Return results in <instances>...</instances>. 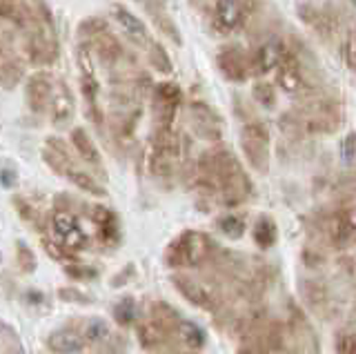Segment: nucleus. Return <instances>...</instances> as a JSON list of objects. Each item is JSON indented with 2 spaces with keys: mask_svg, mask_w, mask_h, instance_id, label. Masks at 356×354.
Masks as SVG:
<instances>
[{
  "mask_svg": "<svg viewBox=\"0 0 356 354\" xmlns=\"http://www.w3.org/2000/svg\"><path fill=\"white\" fill-rule=\"evenodd\" d=\"M0 183H3L5 187H14L16 185V174L14 170H0Z\"/></svg>",
  "mask_w": 356,
  "mask_h": 354,
  "instance_id": "34",
  "label": "nucleus"
},
{
  "mask_svg": "<svg viewBox=\"0 0 356 354\" xmlns=\"http://www.w3.org/2000/svg\"><path fill=\"white\" fill-rule=\"evenodd\" d=\"M49 230H51V239L58 243L63 250L70 252L72 257H76V252L87 248L85 230L81 227L78 218L70 212V209L56 207L49 216Z\"/></svg>",
  "mask_w": 356,
  "mask_h": 354,
  "instance_id": "2",
  "label": "nucleus"
},
{
  "mask_svg": "<svg viewBox=\"0 0 356 354\" xmlns=\"http://www.w3.org/2000/svg\"><path fill=\"white\" fill-rule=\"evenodd\" d=\"M218 65L227 79H232V81L245 79V70H243L245 65H243V58L238 51H222L218 56Z\"/></svg>",
  "mask_w": 356,
  "mask_h": 354,
  "instance_id": "18",
  "label": "nucleus"
},
{
  "mask_svg": "<svg viewBox=\"0 0 356 354\" xmlns=\"http://www.w3.org/2000/svg\"><path fill=\"white\" fill-rule=\"evenodd\" d=\"M92 220L96 225V234L98 241L105 243V246H116L120 239V225H118V216L111 212L105 205H94L92 207Z\"/></svg>",
  "mask_w": 356,
  "mask_h": 354,
  "instance_id": "8",
  "label": "nucleus"
},
{
  "mask_svg": "<svg viewBox=\"0 0 356 354\" xmlns=\"http://www.w3.org/2000/svg\"><path fill=\"white\" fill-rule=\"evenodd\" d=\"M54 79L49 72H36L27 79L25 85V96H27V105L33 114H42L44 109L49 107L51 96H54Z\"/></svg>",
  "mask_w": 356,
  "mask_h": 354,
  "instance_id": "4",
  "label": "nucleus"
},
{
  "mask_svg": "<svg viewBox=\"0 0 356 354\" xmlns=\"http://www.w3.org/2000/svg\"><path fill=\"white\" fill-rule=\"evenodd\" d=\"M114 321L120 328H127L136 321V301L131 296H122L114 305Z\"/></svg>",
  "mask_w": 356,
  "mask_h": 354,
  "instance_id": "21",
  "label": "nucleus"
},
{
  "mask_svg": "<svg viewBox=\"0 0 356 354\" xmlns=\"http://www.w3.org/2000/svg\"><path fill=\"white\" fill-rule=\"evenodd\" d=\"M241 20V5L236 3H218L214 5V14H211V23L218 31L227 34L229 29H234Z\"/></svg>",
  "mask_w": 356,
  "mask_h": 354,
  "instance_id": "13",
  "label": "nucleus"
},
{
  "mask_svg": "<svg viewBox=\"0 0 356 354\" xmlns=\"http://www.w3.org/2000/svg\"><path fill=\"white\" fill-rule=\"evenodd\" d=\"M42 161L47 163L56 174H60V176H65L67 172L76 168V161L72 156L70 147H67L65 143L60 138H56V136H49L47 140H44Z\"/></svg>",
  "mask_w": 356,
  "mask_h": 354,
  "instance_id": "7",
  "label": "nucleus"
},
{
  "mask_svg": "<svg viewBox=\"0 0 356 354\" xmlns=\"http://www.w3.org/2000/svg\"><path fill=\"white\" fill-rule=\"evenodd\" d=\"M111 14H114L116 18V23L125 29V34L134 40V42H138V45H147L149 42V36H147V27L143 25V20L134 16L129 9L125 7H120L116 5L114 9H111Z\"/></svg>",
  "mask_w": 356,
  "mask_h": 354,
  "instance_id": "10",
  "label": "nucleus"
},
{
  "mask_svg": "<svg viewBox=\"0 0 356 354\" xmlns=\"http://www.w3.org/2000/svg\"><path fill=\"white\" fill-rule=\"evenodd\" d=\"M47 346L56 354H81L87 343L78 330L63 328V330L51 332L49 339H47Z\"/></svg>",
  "mask_w": 356,
  "mask_h": 354,
  "instance_id": "9",
  "label": "nucleus"
},
{
  "mask_svg": "<svg viewBox=\"0 0 356 354\" xmlns=\"http://www.w3.org/2000/svg\"><path fill=\"white\" fill-rule=\"evenodd\" d=\"M58 298H60V301H65V303H78V305H89V303H92L89 294L76 290V287H60Z\"/></svg>",
  "mask_w": 356,
  "mask_h": 354,
  "instance_id": "29",
  "label": "nucleus"
},
{
  "mask_svg": "<svg viewBox=\"0 0 356 354\" xmlns=\"http://www.w3.org/2000/svg\"><path fill=\"white\" fill-rule=\"evenodd\" d=\"M103 31H109V27H107V23L103 18H87V20H83L81 23V27H78V36L83 38V42L87 45V42H92L96 36H100Z\"/></svg>",
  "mask_w": 356,
  "mask_h": 354,
  "instance_id": "23",
  "label": "nucleus"
},
{
  "mask_svg": "<svg viewBox=\"0 0 356 354\" xmlns=\"http://www.w3.org/2000/svg\"><path fill=\"white\" fill-rule=\"evenodd\" d=\"M14 203H16V207H18V214H20L22 218H25V220H33V218L38 216V209H36V207H31L27 201H22L20 196L14 198Z\"/></svg>",
  "mask_w": 356,
  "mask_h": 354,
  "instance_id": "32",
  "label": "nucleus"
},
{
  "mask_svg": "<svg viewBox=\"0 0 356 354\" xmlns=\"http://www.w3.org/2000/svg\"><path fill=\"white\" fill-rule=\"evenodd\" d=\"M145 9H147V12L152 14L154 23L163 29V34H167L170 38H174L176 42L181 40V38H178V34H176V27H174V23H172L170 18H167V12H165V7H163L161 3H145Z\"/></svg>",
  "mask_w": 356,
  "mask_h": 354,
  "instance_id": "20",
  "label": "nucleus"
},
{
  "mask_svg": "<svg viewBox=\"0 0 356 354\" xmlns=\"http://www.w3.org/2000/svg\"><path fill=\"white\" fill-rule=\"evenodd\" d=\"M65 274L72 276V279H76V281H89V279H94L98 272L94 268H89V265H83V263H67Z\"/></svg>",
  "mask_w": 356,
  "mask_h": 354,
  "instance_id": "28",
  "label": "nucleus"
},
{
  "mask_svg": "<svg viewBox=\"0 0 356 354\" xmlns=\"http://www.w3.org/2000/svg\"><path fill=\"white\" fill-rule=\"evenodd\" d=\"M149 63H152V67H156L163 74L172 72V61H170V56H167L165 49L159 45V42H152V45H149Z\"/></svg>",
  "mask_w": 356,
  "mask_h": 354,
  "instance_id": "27",
  "label": "nucleus"
},
{
  "mask_svg": "<svg viewBox=\"0 0 356 354\" xmlns=\"http://www.w3.org/2000/svg\"><path fill=\"white\" fill-rule=\"evenodd\" d=\"M81 335H83L85 343H92V346H96V348H103L105 343L111 339L114 332L109 330V325L105 323L103 319H89Z\"/></svg>",
  "mask_w": 356,
  "mask_h": 354,
  "instance_id": "16",
  "label": "nucleus"
},
{
  "mask_svg": "<svg viewBox=\"0 0 356 354\" xmlns=\"http://www.w3.org/2000/svg\"><path fill=\"white\" fill-rule=\"evenodd\" d=\"M20 29H25V54L31 65L49 67V65L58 61V40H56L54 18L47 5H27L25 23H22Z\"/></svg>",
  "mask_w": 356,
  "mask_h": 354,
  "instance_id": "1",
  "label": "nucleus"
},
{
  "mask_svg": "<svg viewBox=\"0 0 356 354\" xmlns=\"http://www.w3.org/2000/svg\"><path fill=\"white\" fill-rule=\"evenodd\" d=\"M192 118H194V123H196V129L200 131V134H211L209 127H216V118L214 114H211V109L205 107V105H192Z\"/></svg>",
  "mask_w": 356,
  "mask_h": 354,
  "instance_id": "22",
  "label": "nucleus"
},
{
  "mask_svg": "<svg viewBox=\"0 0 356 354\" xmlns=\"http://www.w3.org/2000/svg\"><path fill=\"white\" fill-rule=\"evenodd\" d=\"M178 335H181L183 343H187L189 348H200L205 343L203 330L194 323H189V321H181V323H178Z\"/></svg>",
  "mask_w": 356,
  "mask_h": 354,
  "instance_id": "25",
  "label": "nucleus"
},
{
  "mask_svg": "<svg viewBox=\"0 0 356 354\" xmlns=\"http://www.w3.org/2000/svg\"><path fill=\"white\" fill-rule=\"evenodd\" d=\"M42 248H44V252L49 254L51 259H56V261H72L74 257L67 250H63L58 243L56 241H51V239H42Z\"/></svg>",
  "mask_w": 356,
  "mask_h": 354,
  "instance_id": "31",
  "label": "nucleus"
},
{
  "mask_svg": "<svg viewBox=\"0 0 356 354\" xmlns=\"http://www.w3.org/2000/svg\"><path fill=\"white\" fill-rule=\"evenodd\" d=\"M74 109H76V101H74V94L70 90V85H67L65 81H58L54 85V96H51V103H49L51 125L58 127V129L67 127L74 118Z\"/></svg>",
  "mask_w": 356,
  "mask_h": 354,
  "instance_id": "6",
  "label": "nucleus"
},
{
  "mask_svg": "<svg viewBox=\"0 0 356 354\" xmlns=\"http://www.w3.org/2000/svg\"><path fill=\"white\" fill-rule=\"evenodd\" d=\"M348 61H350V65L356 70V29L350 34V38H348Z\"/></svg>",
  "mask_w": 356,
  "mask_h": 354,
  "instance_id": "33",
  "label": "nucleus"
},
{
  "mask_svg": "<svg viewBox=\"0 0 356 354\" xmlns=\"http://www.w3.org/2000/svg\"><path fill=\"white\" fill-rule=\"evenodd\" d=\"M174 285L178 287V292L185 294L194 305H200V307L209 305V294H207V290L198 281L187 279V276H174Z\"/></svg>",
  "mask_w": 356,
  "mask_h": 354,
  "instance_id": "14",
  "label": "nucleus"
},
{
  "mask_svg": "<svg viewBox=\"0 0 356 354\" xmlns=\"http://www.w3.org/2000/svg\"><path fill=\"white\" fill-rule=\"evenodd\" d=\"M65 179L70 181V183H74L78 190H83V192H87V194H92V196H105L107 192H105V187L100 185L92 174L89 172H85V170H81V168H74V170H70L65 174Z\"/></svg>",
  "mask_w": 356,
  "mask_h": 354,
  "instance_id": "15",
  "label": "nucleus"
},
{
  "mask_svg": "<svg viewBox=\"0 0 356 354\" xmlns=\"http://www.w3.org/2000/svg\"><path fill=\"white\" fill-rule=\"evenodd\" d=\"M209 241L198 232H185L178 236L165 252V259L170 265H198L207 257Z\"/></svg>",
  "mask_w": 356,
  "mask_h": 354,
  "instance_id": "3",
  "label": "nucleus"
},
{
  "mask_svg": "<svg viewBox=\"0 0 356 354\" xmlns=\"http://www.w3.org/2000/svg\"><path fill=\"white\" fill-rule=\"evenodd\" d=\"M254 239L256 243H261L263 248H270L272 243L276 241V227L270 218H261L259 223H256V232H254Z\"/></svg>",
  "mask_w": 356,
  "mask_h": 354,
  "instance_id": "26",
  "label": "nucleus"
},
{
  "mask_svg": "<svg viewBox=\"0 0 356 354\" xmlns=\"http://www.w3.org/2000/svg\"><path fill=\"white\" fill-rule=\"evenodd\" d=\"M220 230L225 232V234L229 239H238L243 234V220L236 218V216H225V218H220Z\"/></svg>",
  "mask_w": 356,
  "mask_h": 354,
  "instance_id": "30",
  "label": "nucleus"
},
{
  "mask_svg": "<svg viewBox=\"0 0 356 354\" xmlns=\"http://www.w3.org/2000/svg\"><path fill=\"white\" fill-rule=\"evenodd\" d=\"M0 352L3 354H25L22 339L16 332V328L0 319Z\"/></svg>",
  "mask_w": 356,
  "mask_h": 354,
  "instance_id": "17",
  "label": "nucleus"
},
{
  "mask_svg": "<svg viewBox=\"0 0 356 354\" xmlns=\"http://www.w3.org/2000/svg\"><path fill=\"white\" fill-rule=\"evenodd\" d=\"M70 138H72V147H74V152L81 156L87 165H94V168H100V152H98V147H96V143H94V138L87 134V129H83V127H74L72 129V134H70Z\"/></svg>",
  "mask_w": 356,
  "mask_h": 354,
  "instance_id": "12",
  "label": "nucleus"
},
{
  "mask_svg": "<svg viewBox=\"0 0 356 354\" xmlns=\"http://www.w3.org/2000/svg\"><path fill=\"white\" fill-rule=\"evenodd\" d=\"M92 47H94V51H96V56H98V61L103 63V65H107V67H114V65L120 61V56H122V47H120V42H118V38L111 34V31H103L100 36H96L94 40H92Z\"/></svg>",
  "mask_w": 356,
  "mask_h": 354,
  "instance_id": "11",
  "label": "nucleus"
},
{
  "mask_svg": "<svg viewBox=\"0 0 356 354\" xmlns=\"http://www.w3.org/2000/svg\"><path fill=\"white\" fill-rule=\"evenodd\" d=\"M16 261H18V268H20L22 274H31V272H36V268H38L36 254H33L31 248L27 246V243H22V241L16 243Z\"/></svg>",
  "mask_w": 356,
  "mask_h": 354,
  "instance_id": "24",
  "label": "nucleus"
},
{
  "mask_svg": "<svg viewBox=\"0 0 356 354\" xmlns=\"http://www.w3.org/2000/svg\"><path fill=\"white\" fill-rule=\"evenodd\" d=\"M181 103V90L174 83L156 85L154 92V118L161 129H167L176 114V107Z\"/></svg>",
  "mask_w": 356,
  "mask_h": 354,
  "instance_id": "5",
  "label": "nucleus"
},
{
  "mask_svg": "<svg viewBox=\"0 0 356 354\" xmlns=\"http://www.w3.org/2000/svg\"><path fill=\"white\" fill-rule=\"evenodd\" d=\"M163 332L165 330L156 323V321H145V323H140L138 325V339L143 343V348H149V350L159 348L163 343V339H165Z\"/></svg>",
  "mask_w": 356,
  "mask_h": 354,
  "instance_id": "19",
  "label": "nucleus"
}]
</instances>
